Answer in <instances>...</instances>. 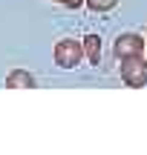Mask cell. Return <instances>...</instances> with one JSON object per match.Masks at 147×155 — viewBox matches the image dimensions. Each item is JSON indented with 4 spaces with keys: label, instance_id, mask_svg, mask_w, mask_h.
<instances>
[{
    "label": "cell",
    "instance_id": "obj_1",
    "mask_svg": "<svg viewBox=\"0 0 147 155\" xmlns=\"http://www.w3.org/2000/svg\"><path fill=\"white\" fill-rule=\"evenodd\" d=\"M118 63H121V81L127 86H133V89L147 86V55H133Z\"/></svg>",
    "mask_w": 147,
    "mask_h": 155
},
{
    "label": "cell",
    "instance_id": "obj_2",
    "mask_svg": "<svg viewBox=\"0 0 147 155\" xmlns=\"http://www.w3.org/2000/svg\"><path fill=\"white\" fill-rule=\"evenodd\" d=\"M113 52H115L118 61L133 58V55H144V52H147V40L142 38V35H136V32H121L118 38H115Z\"/></svg>",
    "mask_w": 147,
    "mask_h": 155
},
{
    "label": "cell",
    "instance_id": "obj_3",
    "mask_svg": "<svg viewBox=\"0 0 147 155\" xmlns=\"http://www.w3.org/2000/svg\"><path fill=\"white\" fill-rule=\"evenodd\" d=\"M81 55H84V46L75 43V40H61V43H58V49H55V58H58V63H61L63 69L78 66Z\"/></svg>",
    "mask_w": 147,
    "mask_h": 155
},
{
    "label": "cell",
    "instance_id": "obj_4",
    "mask_svg": "<svg viewBox=\"0 0 147 155\" xmlns=\"http://www.w3.org/2000/svg\"><path fill=\"white\" fill-rule=\"evenodd\" d=\"M84 55H87L90 63L98 66V61H101V38L98 35H87L84 38Z\"/></svg>",
    "mask_w": 147,
    "mask_h": 155
},
{
    "label": "cell",
    "instance_id": "obj_5",
    "mask_svg": "<svg viewBox=\"0 0 147 155\" xmlns=\"http://www.w3.org/2000/svg\"><path fill=\"white\" fill-rule=\"evenodd\" d=\"M87 6H90L92 12H110L118 6V0H87Z\"/></svg>",
    "mask_w": 147,
    "mask_h": 155
},
{
    "label": "cell",
    "instance_id": "obj_6",
    "mask_svg": "<svg viewBox=\"0 0 147 155\" xmlns=\"http://www.w3.org/2000/svg\"><path fill=\"white\" fill-rule=\"evenodd\" d=\"M9 83H12V86H20V83H29V86H32V78L23 75V72H15V75L9 78Z\"/></svg>",
    "mask_w": 147,
    "mask_h": 155
},
{
    "label": "cell",
    "instance_id": "obj_7",
    "mask_svg": "<svg viewBox=\"0 0 147 155\" xmlns=\"http://www.w3.org/2000/svg\"><path fill=\"white\" fill-rule=\"evenodd\" d=\"M61 3H67V6H81L84 0H61Z\"/></svg>",
    "mask_w": 147,
    "mask_h": 155
},
{
    "label": "cell",
    "instance_id": "obj_8",
    "mask_svg": "<svg viewBox=\"0 0 147 155\" xmlns=\"http://www.w3.org/2000/svg\"><path fill=\"white\" fill-rule=\"evenodd\" d=\"M144 55H147V52H144Z\"/></svg>",
    "mask_w": 147,
    "mask_h": 155
}]
</instances>
